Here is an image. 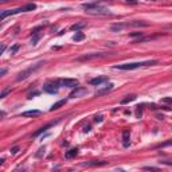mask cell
I'll return each instance as SVG.
<instances>
[{
  "mask_svg": "<svg viewBox=\"0 0 172 172\" xmlns=\"http://www.w3.org/2000/svg\"><path fill=\"white\" fill-rule=\"evenodd\" d=\"M74 41H75V42H80V41H83V39H85V34H83V32H80V31H78V32H77V34H75V35H74Z\"/></svg>",
  "mask_w": 172,
  "mask_h": 172,
  "instance_id": "obj_17",
  "label": "cell"
},
{
  "mask_svg": "<svg viewBox=\"0 0 172 172\" xmlns=\"http://www.w3.org/2000/svg\"><path fill=\"white\" fill-rule=\"evenodd\" d=\"M18 151H19V148H18V147H14L12 149H11V153H12V155H15V153H18Z\"/></svg>",
  "mask_w": 172,
  "mask_h": 172,
  "instance_id": "obj_23",
  "label": "cell"
},
{
  "mask_svg": "<svg viewBox=\"0 0 172 172\" xmlns=\"http://www.w3.org/2000/svg\"><path fill=\"white\" fill-rule=\"evenodd\" d=\"M85 23H77V24H74V26H71V30L73 31H78V30H81V28H83L85 27Z\"/></svg>",
  "mask_w": 172,
  "mask_h": 172,
  "instance_id": "obj_19",
  "label": "cell"
},
{
  "mask_svg": "<svg viewBox=\"0 0 172 172\" xmlns=\"http://www.w3.org/2000/svg\"><path fill=\"white\" fill-rule=\"evenodd\" d=\"M85 94H87V89L86 87H82V86H77V87H74V90L70 93V98H81V97H83Z\"/></svg>",
  "mask_w": 172,
  "mask_h": 172,
  "instance_id": "obj_5",
  "label": "cell"
},
{
  "mask_svg": "<svg viewBox=\"0 0 172 172\" xmlns=\"http://www.w3.org/2000/svg\"><path fill=\"white\" fill-rule=\"evenodd\" d=\"M54 124H55V122H51V124H47V125H45V127H42L41 129H39V131H36L35 133H34V137H38L39 134H41V133H43V132H46V131L48 129V128H50V127H53Z\"/></svg>",
  "mask_w": 172,
  "mask_h": 172,
  "instance_id": "obj_13",
  "label": "cell"
},
{
  "mask_svg": "<svg viewBox=\"0 0 172 172\" xmlns=\"http://www.w3.org/2000/svg\"><path fill=\"white\" fill-rule=\"evenodd\" d=\"M78 155V149L74 148V149H70L66 152V159H71V157H75Z\"/></svg>",
  "mask_w": 172,
  "mask_h": 172,
  "instance_id": "obj_16",
  "label": "cell"
},
{
  "mask_svg": "<svg viewBox=\"0 0 172 172\" xmlns=\"http://www.w3.org/2000/svg\"><path fill=\"white\" fill-rule=\"evenodd\" d=\"M102 54H86V55H82V57L78 58V61H89V59H94V58H101Z\"/></svg>",
  "mask_w": 172,
  "mask_h": 172,
  "instance_id": "obj_10",
  "label": "cell"
},
{
  "mask_svg": "<svg viewBox=\"0 0 172 172\" xmlns=\"http://www.w3.org/2000/svg\"><path fill=\"white\" fill-rule=\"evenodd\" d=\"M82 8L90 15H110V11L98 3H85L82 4Z\"/></svg>",
  "mask_w": 172,
  "mask_h": 172,
  "instance_id": "obj_1",
  "label": "cell"
},
{
  "mask_svg": "<svg viewBox=\"0 0 172 172\" xmlns=\"http://www.w3.org/2000/svg\"><path fill=\"white\" fill-rule=\"evenodd\" d=\"M39 114H42L41 110H27L24 113H22L23 117H35V116H39Z\"/></svg>",
  "mask_w": 172,
  "mask_h": 172,
  "instance_id": "obj_12",
  "label": "cell"
},
{
  "mask_svg": "<svg viewBox=\"0 0 172 172\" xmlns=\"http://www.w3.org/2000/svg\"><path fill=\"white\" fill-rule=\"evenodd\" d=\"M113 86H114L113 83H109L106 87H104V89H101V90H97V92H96V96H102V94H106L108 92H110V90L113 89Z\"/></svg>",
  "mask_w": 172,
  "mask_h": 172,
  "instance_id": "obj_11",
  "label": "cell"
},
{
  "mask_svg": "<svg viewBox=\"0 0 172 172\" xmlns=\"http://www.w3.org/2000/svg\"><path fill=\"white\" fill-rule=\"evenodd\" d=\"M145 169H157V168H155V167H145Z\"/></svg>",
  "mask_w": 172,
  "mask_h": 172,
  "instance_id": "obj_29",
  "label": "cell"
},
{
  "mask_svg": "<svg viewBox=\"0 0 172 172\" xmlns=\"http://www.w3.org/2000/svg\"><path fill=\"white\" fill-rule=\"evenodd\" d=\"M139 35H143V32H134V34H131V36H139Z\"/></svg>",
  "mask_w": 172,
  "mask_h": 172,
  "instance_id": "obj_24",
  "label": "cell"
},
{
  "mask_svg": "<svg viewBox=\"0 0 172 172\" xmlns=\"http://www.w3.org/2000/svg\"><path fill=\"white\" fill-rule=\"evenodd\" d=\"M35 8H36V4L30 3V4H27V6H23L22 7V11H23V12H28V11H34Z\"/></svg>",
  "mask_w": 172,
  "mask_h": 172,
  "instance_id": "obj_15",
  "label": "cell"
},
{
  "mask_svg": "<svg viewBox=\"0 0 172 172\" xmlns=\"http://www.w3.org/2000/svg\"><path fill=\"white\" fill-rule=\"evenodd\" d=\"M108 81V77H97V78H93V80H90V85L92 86H100L101 83L106 82Z\"/></svg>",
  "mask_w": 172,
  "mask_h": 172,
  "instance_id": "obj_8",
  "label": "cell"
},
{
  "mask_svg": "<svg viewBox=\"0 0 172 172\" xmlns=\"http://www.w3.org/2000/svg\"><path fill=\"white\" fill-rule=\"evenodd\" d=\"M129 140H131L129 131H124L122 132V144H124V147H129Z\"/></svg>",
  "mask_w": 172,
  "mask_h": 172,
  "instance_id": "obj_9",
  "label": "cell"
},
{
  "mask_svg": "<svg viewBox=\"0 0 172 172\" xmlns=\"http://www.w3.org/2000/svg\"><path fill=\"white\" fill-rule=\"evenodd\" d=\"M58 89H59V85H57V83H46L43 86V90L46 93H50V94H57Z\"/></svg>",
  "mask_w": 172,
  "mask_h": 172,
  "instance_id": "obj_6",
  "label": "cell"
},
{
  "mask_svg": "<svg viewBox=\"0 0 172 172\" xmlns=\"http://www.w3.org/2000/svg\"><path fill=\"white\" fill-rule=\"evenodd\" d=\"M19 12H23V11H22V7H20V8H15V10H7V11H3V12L0 14V19L4 20L7 16L15 15V14H19Z\"/></svg>",
  "mask_w": 172,
  "mask_h": 172,
  "instance_id": "obj_7",
  "label": "cell"
},
{
  "mask_svg": "<svg viewBox=\"0 0 172 172\" xmlns=\"http://www.w3.org/2000/svg\"><path fill=\"white\" fill-rule=\"evenodd\" d=\"M136 100V96L134 94H131V96H127V98H124L121 101V104L124 105V104H128V102H132V101H134Z\"/></svg>",
  "mask_w": 172,
  "mask_h": 172,
  "instance_id": "obj_18",
  "label": "cell"
},
{
  "mask_svg": "<svg viewBox=\"0 0 172 172\" xmlns=\"http://www.w3.org/2000/svg\"><path fill=\"white\" fill-rule=\"evenodd\" d=\"M6 73H7V70H6V69H3V70L0 71V75L3 77V75H4V74H6Z\"/></svg>",
  "mask_w": 172,
  "mask_h": 172,
  "instance_id": "obj_26",
  "label": "cell"
},
{
  "mask_svg": "<svg viewBox=\"0 0 172 172\" xmlns=\"http://www.w3.org/2000/svg\"><path fill=\"white\" fill-rule=\"evenodd\" d=\"M4 50H6V46H1V50H0V54H3V53H4Z\"/></svg>",
  "mask_w": 172,
  "mask_h": 172,
  "instance_id": "obj_27",
  "label": "cell"
},
{
  "mask_svg": "<svg viewBox=\"0 0 172 172\" xmlns=\"http://www.w3.org/2000/svg\"><path fill=\"white\" fill-rule=\"evenodd\" d=\"M157 65V61H144V62H132V63H122V65H116V70H134V69H140L145 66H153Z\"/></svg>",
  "mask_w": 172,
  "mask_h": 172,
  "instance_id": "obj_2",
  "label": "cell"
},
{
  "mask_svg": "<svg viewBox=\"0 0 172 172\" xmlns=\"http://www.w3.org/2000/svg\"><path fill=\"white\" fill-rule=\"evenodd\" d=\"M160 163H163V164H168V166H172V160H161Z\"/></svg>",
  "mask_w": 172,
  "mask_h": 172,
  "instance_id": "obj_22",
  "label": "cell"
},
{
  "mask_svg": "<svg viewBox=\"0 0 172 172\" xmlns=\"http://www.w3.org/2000/svg\"><path fill=\"white\" fill-rule=\"evenodd\" d=\"M19 48H20V45H18V43H16V45H14L12 47L10 48V53H11V54H15V53L19 50Z\"/></svg>",
  "mask_w": 172,
  "mask_h": 172,
  "instance_id": "obj_20",
  "label": "cell"
},
{
  "mask_svg": "<svg viewBox=\"0 0 172 172\" xmlns=\"http://www.w3.org/2000/svg\"><path fill=\"white\" fill-rule=\"evenodd\" d=\"M94 120H96V122H97V121L100 122V121H102V117H101V116H98V117H96Z\"/></svg>",
  "mask_w": 172,
  "mask_h": 172,
  "instance_id": "obj_25",
  "label": "cell"
},
{
  "mask_svg": "<svg viewBox=\"0 0 172 172\" xmlns=\"http://www.w3.org/2000/svg\"><path fill=\"white\" fill-rule=\"evenodd\" d=\"M65 104H66V100H61V101L55 102L54 105H53V106H51V108H50V110H51V112H53V110H57V109H59V108H61V106H63Z\"/></svg>",
  "mask_w": 172,
  "mask_h": 172,
  "instance_id": "obj_14",
  "label": "cell"
},
{
  "mask_svg": "<svg viewBox=\"0 0 172 172\" xmlns=\"http://www.w3.org/2000/svg\"><path fill=\"white\" fill-rule=\"evenodd\" d=\"M127 1H128V3H133V4H136V3H137L136 0H127Z\"/></svg>",
  "mask_w": 172,
  "mask_h": 172,
  "instance_id": "obj_28",
  "label": "cell"
},
{
  "mask_svg": "<svg viewBox=\"0 0 172 172\" xmlns=\"http://www.w3.org/2000/svg\"><path fill=\"white\" fill-rule=\"evenodd\" d=\"M45 65V61H41V62H38V63H35V65H32V66H30L28 69H26V70H23L22 73L18 75V78L16 80L18 81H23V80H26V78H28L30 75H31L32 73H35L38 69H41L42 66Z\"/></svg>",
  "mask_w": 172,
  "mask_h": 172,
  "instance_id": "obj_3",
  "label": "cell"
},
{
  "mask_svg": "<svg viewBox=\"0 0 172 172\" xmlns=\"http://www.w3.org/2000/svg\"><path fill=\"white\" fill-rule=\"evenodd\" d=\"M6 1H8V0H1V3H6Z\"/></svg>",
  "mask_w": 172,
  "mask_h": 172,
  "instance_id": "obj_30",
  "label": "cell"
},
{
  "mask_svg": "<svg viewBox=\"0 0 172 172\" xmlns=\"http://www.w3.org/2000/svg\"><path fill=\"white\" fill-rule=\"evenodd\" d=\"M59 86H65V87H77L78 86V80L75 78H62L58 81Z\"/></svg>",
  "mask_w": 172,
  "mask_h": 172,
  "instance_id": "obj_4",
  "label": "cell"
},
{
  "mask_svg": "<svg viewBox=\"0 0 172 172\" xmlns=\"http://www.w3.org/2000/svg\"><path fill=\"white\" fill-rule=\"evenodd\" d=\"M8 93H11V89L8 87V89H4L3 92H1V94H0V98H6V96L8 94Z\"/></svg>",
  "mask_w": 172,
  "mask_h": 172,
  "instance_id": "obj_21",
  "label": "cell"
}]
</instances>
